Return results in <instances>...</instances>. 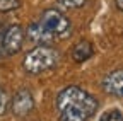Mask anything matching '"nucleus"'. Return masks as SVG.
Here are the masks:
<instances>
[{
  "label": "nucleus",
  "mask_w": 123,
  "mask_h": 121,
  "mask_svg": "<svg viewBox=\"0 0 123 121\" xmlns=\"http://www.w3.org/2000/svg\"><path fill=\"white\" fill-rule=\"evenodd\" d=\"M98 99L84 89L70 85L56 96L55 108L60 121H87L98 111Z\"/></svg>",
  "instance_id": "obj_1"
},
{
  "label": "nucleus",
  "mask_w": 123,
  "mask_h": 121,
  "mask_svg": "<svg viewBox=\"0 0 123 121\" xmlns=\"http://www.w3.org/2000/svg\"><path fill=\"white\" fill-rule=\"evenodd\" d=\"M60 62V55L51 46H36L24 56V70L31 75H39L55 68Z\"/></svg>",
  "instance_id": "obj_2"
},
{
  "label": "nucleus",
  "mask_w": 123,
  "mask_h": 121,
  "mask_svg": "<svg viewBox=\"0 0 123 121\" xmlns=\"http://www.w3.org/2000/svg\"><path fill=\"white\" fill-rule=\"evenodd\" d=\"M39 22L53 34V38H55L56 41L65 39V38L70 34V29H72L70 21H68L58 9H46V10L43 12Z\"/></svg>",
  "instance_id": "obj_3"
},
{
  "label": "nucleus",
  "mask_w": 123,
  "mask_h": 121,
  "mask_svg": "<svg viewBox=\"0 0 123 121\" xmlns=\"http://www.w3.org/2000/svg\"><path fill=\"white\" fill-rule=\"evenodd\" d=\"M24 39H26V34H24V29L19 26V24H12L9 26L5 31H4V36H2V51L9 56L19 53L22 44H24Z\"/></svg>",
  "instance_id": "obj_4"
},
{
  "label": "nucleus",
  "mask_w": 123,
  "mask_h": 121,
  "mask_svg": "<svg viewBox=\"0 0 123 121\" xmlns=\"http://www.w3.org/2000/svg\"><path fill=\"white\" fill-rule=\"evenodd\" d=\"M34 108V97L27 89H19L10 101V111L14 116L22 118Z\"/></svg>",
  "instance_id": "obj_5"
},
{
  "label": "nucleus",
  "mask_w": 123,
  "mask_h": 121,
  "mask_svg": "<svg viewBox=\"0 0 123 121\" xmlns=\"http://www.w3.org/2000/svg\"><path fill=\"white\" fill-rule=\"evenodd\" d=\"M26 38L29 41H33L34 44H38V46H51V43H55L56 39L53 38V34L46 29L39 21L38 22H33L29 27H27V33H26Z\"/></svg>",
  "instance_id": "obj_6"
},
{
  "label": "nucleus",
  "mask_w": 123,
  "mask_h": 121,
  "mask_svg": "<svg viewBox=\"0 0 123 121\" xmlns=\"http://www.w3.org/2000/svg\"><path fill=\"white\" fill-rule=\"evenodd\" d=\"M103 89L106 94L123 97V68L108 73L103 79Z\"/></svg>",
  "instance_id": "obj_7"
},
{
  "label": "nucleus",
  "mask_w": 123,
  "mask_h": 121,
  "mask_svg": "<svg viewBox=\"0 0 123 121\" xmlns=\"http://www.w3.org/2000/svg\"><path fill=\"white\" fill-rule=\"evenodd\" d=\"M92 55H94V48H92V44L89 41H86V39L75 43L74 48H72V58H74V62H77V63L87 62Z\"/></svg>",
  "instance_id": "obj_8"
},
{
  "label": "nucleus",
  "mask_w": 123,
  "mask_h": 121,
  "mask_svg": "<svg viewBox=\"0 0 123 121\" xmlns=\"http://www.w3.org/2000/svg\"><path fill=\"white\" fill-rule=\"evenodd\" d=\"M87 0H58L56 2V7H62V9H80Z\"/></svg>",
  "instance_id": "obj_9"
},
{
  "label": "nucleus",
  "mask_w": 123,
  "mask_h": 121,
  "mask_svg": "<svg viewBox=\"0 0 123 121\" xmlns=\"http://www.w3.org/2000/svg\"><path fill=\"white\" fill-rule=\"evenodd\" d=\"M99 121H123V113L120 109H111V111H106Z\"/></svg>",
  "instance_id": "obj_10"
},
{
  "label": "nucleus",
  "mask_w": 123,
  "mask_h": 121,
  "mask_svg": "<svg viewBox=\"0 0 123 121\" xmlns=\"http://www.w3.org/2000/svg\"><path fill=\"white\" fill-rule=\"evenodd\" d=\"M21 7V0H0V12H10Z\"/></svg>",
  "instance_id": "obj_11"
},
{
  "label": "nucleus",
  "mask_w": 123,
  "mask_h": 121,
  "mask_svg": "<svg viewBox=\"0 0 123 121\" xmlns=\"http://www.w3.org/2000/svg\"><path fill=\"white\" fill-rule=\"evenodd\" d=\"M10 106V99H9V94L5 92V90L0 87V116H4L9 109Z\"/></svg>",
  "instance_id": "obj_12"
},
{
  "label": "nucleus",
  "mask_w": 123,
  "mask_h": 121,
  "mask_svg": "<svg viewBox=\"0 0 123 121\" xmlns=\"http://www.w3.org/2000/svg\"><path fill=\"white\" fill-rule=\"evenodd\" d=\"M115 4H116V7L123 12V0H115Z\"/></svg>",
  "instance_id": "obj_13"
},
{
  "label": "nucleus",
  "mask_w": 123,
  "mask_h": 121,
  "mask_svg": "<svg viewBox=\"0 0 123 121\" xmlns=\"http://www.w3.org/2000/svg\"><path fill=\"white\" fill-rule=\"evenodd\" d=\"M2 36H4V27L0 24V46H2Z\"/></svg>",
  "instance_id": "obj_14"
}]
</instances>
